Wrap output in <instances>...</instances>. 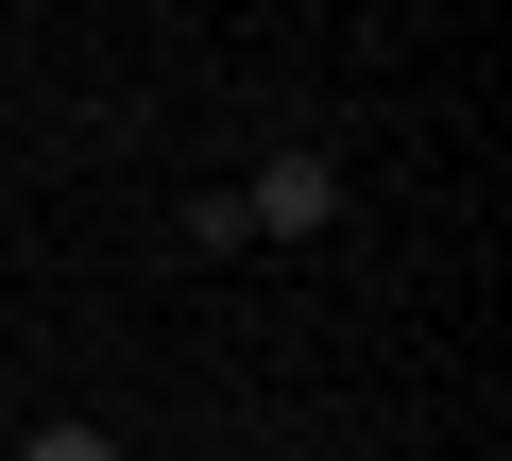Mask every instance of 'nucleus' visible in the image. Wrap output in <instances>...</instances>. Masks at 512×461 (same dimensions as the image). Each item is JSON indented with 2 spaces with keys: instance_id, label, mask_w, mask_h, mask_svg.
Returning <instances> with one entry per match:
<instances>
[{
  "instance_id": "nucleus-1",
  "label": "nucleus",
  "mask_w": 512,
  "mask_h": 461,
  "mask_svg": "<svg viewBox=\"0 0 512 461\" xmlns=\"http://www.w3.org/2000/svg\"><path fill=\"white\" fill-rule=\"evenodd\" d=\"M325 205H342V171H325V154H274V171L239 188V222H274V240H308Z\"/></svg>"
},
{
  "instance_id": "nucleus-2",
  "label": "nucleus",
  "mask_w": 512,
  "mask_h": 461,
  "mask_svg": "<svg viewBox=\"0 0 512 461\" xmlns=\"http://www.w3.org/2000/svg\"><path fill=\"white\" fill-rule=\"evenodd\" d=\"M18 461H120V444H103V427H35Z\"/></svg>"
}]
</instances>
